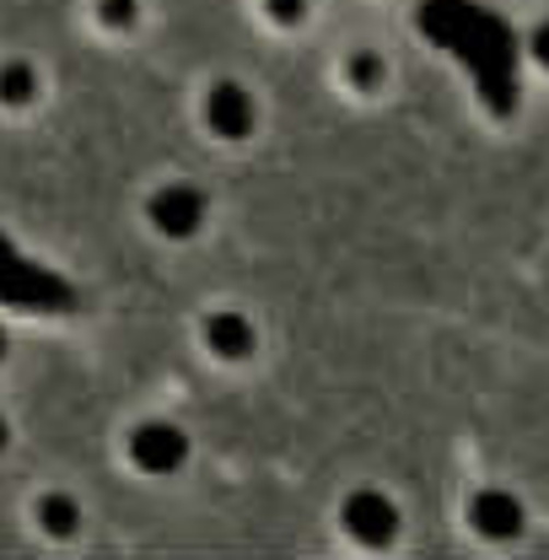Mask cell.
<instances>
[{
  "label": "cell",
  "mask_w": 549,
  "mask_h": 560,
  "mask_svg": "<svg viewBox=\"0 0 549 560\" xmlns=\"http://www.w3.org/2000/svg\"><path fill=\"white\" fill-rule=\"evenodd\" d=\"M420 27H425L431 44H442L447 55H458L475 70L480 97L495 114H512V103H517V44H512L501 16H490L475 0H425Z\"/></svg>",
  "instance_id": "cell-1"
},
{
  "label": "cell",
  "mask_w": 549,
  "mask_h": 560,
  "mask_svg": "<svg viewBox=\"0 0 549 560\" xmlns=\"http://www.w3.org/2000/svg\"><path fill=\"white\" fill-rule=\"evenodd\" d=\"M0 302L11 307H70V285L38 265H27L5 237H0Z\"/></svg>",
  "instance_id": "cell-2"
},
{
  "label": "cell",
  "mask_w": 549,
  "mask_h": 560,
  "mask_svg": "<svg viewBox=\"0 0 549 560\" xmlns=\"http://www.w3.org/2000/svg\"><path fill=\"white\" fill-rule=\"evenodd\" d=\"M130 458H136V469H145V475H173L189 458V436L173 420H145V425H136V436H130Z\"/></svg>",
  "instance_id": "cell-3"
},
{
  "label": "cell",
  "mask_w": 549,
  "mask_h": 560,
  "mask_svg": "<svg viewBox=\"0 0 549 560\" xmlns=\"http://www.w3.org/2000/svg\"><path fill=\"white\" fill-rule=\"evenodd\" d=\"M151 221H156L162 237H195L200 221H206V195L195 184H167L151 200Z\"/></svg>",
  "instance_id": "cell-4"
},
{
  "label": "cell",
  "mask_w": 549,
  "mask_h": 560,
  "mask_svg": "<svg viewBox=\"0 0 549 560\" xmlns=\"http://www.w3.org/2000/svg\"><path fill=\"white\" fill-rule=\"evenodd\" d=\"M344 528H350L361 545H388V539L399 534V512H394L388 495H377V490H355V495L344 501Z\"/></svg>",
  "instance_id": "cell-5"
},
{
  "label": "cell",
  "mask_w": 549,
  "mask_h": 560,
  "mask_svg": "<svg viewBox=\"0 0 549 560\" xmlns=\"http://www.w3.org/2000/svg\"><path fill=\"white\" fill-rule=\"evenodd\" d=\"M206 114H210V130L221 140H243L254 130V97H248L237 81H215V86H210Z\"/></svg>",
  "instance_id": "cell-6"
},
{
  "label": "cell",
  "mask_w": 549,
  "mask_h": 560,
  "mask_svg": "<svg viewBox=\"0 0 549 560\" xmlns=\"http://www.w3.org/2000/svg\"><path fill=\"white\" fill-rule=\"evenodd\" d=\"M475 528H480L484 539H512L523 528V506L506 490H480L475 495Z\"/></svg>",
  "instance_id": "cell-7"
},
{
  "label": "cell",
  "mask_w": 549,
  "mask_h": 560,
  "mask_svg": "<svg viewBox=\"0 0 549 560\" xmlns=\"http://www.w3.org/2000/svg\"><path fill=\"white\" fill-rule=\"evenodd\" d=\"M206 329H210V350H215V355H226V361H237V355H248V350H254V329H248V318H243V313H215Z\"/></svg>",
  "instance_id": "cell-8"
},
{
  "label": "cell",
  "mask_w": 549,
  "mask_h": 560,
  "mask_svg": "<svg viewBox=\"0 0 549 560\" xmlns=\"http://www.w3.org/2000/svg\"><path fill=\"white\" fill-rule=\"evenodd\" d=\"M33 66H22V60H5L0 66V103H27L33 97Z\"/></svg>",
  "instance_id": "cell-9"
},
{
  "label": "cell",
  "mask_w": 549,
  "mask_h": 560,
  "mask_svg": "<svg viewBox=\"0 0 549 560\" xmlns=\"http://www.w3.org/2000/svg\"><path fill=\"white\" fill-rule=\"evenodd\" d=\"M44 528L49 534H75V501L70 495H44Z\"/></svg>",
  "instance_id": "cell-10"
},
{
  "label": "cell",
  "mask_w": 549,
  "mask_h": 560,
  "mask_svg": "<svg viewBox=\"0 0 549 560\" xmlns=\"http://www.w3.org/2000/svg\"><path fill=\"white\" fill-rule=\"evenodd\" d=\"M97 11H103V22H108V27H130L136 0H97Z\"/></svg>",
  "instance_id": "cell-11"
},
{
  "label": "cell",
  "mask_w": 549,
  "mask_h": 560,
  "mask_svg": "<svg viewBox=\"0 0 549 560\" xmlns=\"http://www.w3.org/2000/svg\"><path fill=\"white\" fill-rule=\"evenodd\" d=\"M377 75H383V60H377V55H350V81L372 86Z\"/></svg>",
  "instance_id": "cell-12"
},
{
  "label": "cell",
  "mask_w": 549,
  "mask_h": 560,
  "mask_svg": "<svg viewBox=\"0 0 549 560\" xmlns=\"http://www.w3.org/2000/svg\"><path fill=\"white\" fill-rule=\"evenodd\" d=\"M265 5H270L274 22H296L302 16V0H265Z\"/></svg>",
  "instance_id": "cell-13"
},
{
  "label": "cell",
  "mask_w": 549,
  "mask_h": 560,
  "mask_svg": "<svg viewBox=\"0 0 549 560\" xmlns=\"http://www.w3.org/2000/svg\"><path fill=\"white\" fill-rule=\"evenodd\" d=\"M534 49H539V60H545V66H549V22H545V27H539V38H534Z\"/></svg>",
  "instance_id": "cell-14"
},
{
  "label": "cell",
  "mask_w": 549,
  "mask_h": 560,
  "mask_svg": "<svg viewBox=\"0 0 549 560\" xmlns=\"http://www.w3.org/2000/svg\"><path fill=\"white\" fill-rule=\"evenodd\" d=\"M0 447H5V420H0Z\"/></svg>",
  "instance_id": "cell-15"
},
{
  "label": "cell",
  "mask_w": 549,
  "mask_h": 560,
  "mask_svg": "<svg viewBox=\"0 0 549 560\" xmlns=\"http://www.w3.org/2000/svg\"><path fill=\"white\" fill-rule=\"evenodd\" d=\"M0 355H5V329H0Z\"/></svg>",
  "instance_id": "cell-16"
}]
</instances>
